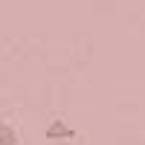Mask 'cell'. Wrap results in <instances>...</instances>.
Returning a JSON list of instances; mask_svg holds the SVG:
<instances>
[{
	"label": "cell",
	"instance_id": "2",
	"mask_svg": "<svg viewBox=\"0 0 145 145\" xmlns=\"http://www.w3.org/2000/svg\"><path fill=\"white\" fill-rule=\"evenodd\" d=\"M0 145H18V134H15V128L9 122L0 125Z\"/></svg>",
	"mask_w": 145,
	"mask_h": 145
},
{
	"label": "cell",
	"instance_id": "1",
	"mask_svg": "<svg viewBox=\"0 0 145 145\" xmlns=\"http://www.w3.org/2000/svg\"><path fill=\"white\" fill-rule=\"evenodd\" d=\"M44 137L50 142H58V139H76V128H72L67 119H52L50 125H46Z\"/></svg>",
	"mask_w": 145,
	"mask_h": 145
}]
</instances>
